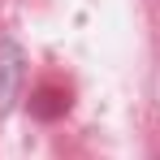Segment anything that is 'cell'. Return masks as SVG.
<instances>
[{"label": "cell", "mask_w": 160, "mask_h": 160, "mask_svg": "<svg viewBox=\"0 0 160 160\" xmlns=\"http://www.w3.org/2000/svg\"><path fill=\"white\" fill-rule=\"evenodd\" d=\"M26 82V56L13 39H0V117H9Z\"/></svg>", "instance_id": "obj_1"}, {"label": "cell", "mask_w": 160, "mask_h": 160, "mask_svg": "<svg viewBox=\"0 0 160 160\" xmlns=\"http://www.w3.org/2000/svg\"><path fill=\"white\" fill-rule=\"evenodd\" d=\"M52 100H61L56 91H39V95H35V112H39V117H52L56 108H61V104H52Z\"/></svg>", "instance_id": "obj_2"}]
</instances>
